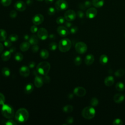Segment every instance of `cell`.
I'll list each match as a JSON object with an SVG mask.
<instances>
[{
	"label": "cell",
	"mask_w": 125,
	"mask_h": 125,
	"mask_svg": "<svg viewBox=\"0 0 125 125\" xmlns=\"http://www.w3.org/2000/svg\"><path fill=\"white\" fill-rule=\"evenodd\" d=\"M45 2L46 3L50 4V3H52L53 2L54 0H45Z\"/></svg>",
	"instance_id": "obj_59"
},
{
	"label": "cell",
	"mask_w": 125,
	"mask_h": 125,
	"mask_svg": "<svg viewBox=\"0 0 125 125\" xmlns=\"http://www.w3.org/2000/svg\"><path fill=\"white\" fill-rule=\"evenodd\" d=\"M1 73L3 76L7 77L10 75V70L8 68L4 67L1 69Z\"/></svg>",
	"instance_id": "obj_29"
},
{
	"label": "cell",
	"mask_w": 125,
	"mask_h": 125,
	"mask_svg": "<svg viewBox=\"0 0 125 125\" xmlns=\"http://www.w3.org/2000/svg\"><path fill=\"white\" fill-rule=\"evenodd\" d=\"M4 45L5 47L9 48L12 46V42L9 40H6L4 41Z\"/></svg>",
	"instance_id": "obj_42"
},
{
	"label": "cell",
	"mask_w": 125,
	"mask_h": 125,
	"mask_svg": "<svg viewBox=\"0 0 125 125\" xmlns=\"http://www.w3.org/2000/svg\"><path fill=\"white\" fill-rule=\"evenodd\" d=\"M76 51L79 54H83L86 52L87 47L86 44L82 42H78L76 43L75 46Z\"/></svg>",
	"instance_id": "obj_6"
},
{
	"label": "cell",
	"mask_w": 125,
	"mask_h": 125,
	"mask_svg": "<svg viewBox=\"0 0 125 125\" xmlns=\"http://www.w3.org/2000/svg\"><path fill=\"white\" fill-rule=\"evenodd\" d=\"M125 99V97L121 94L117 93L113 97V100L115 103L119 104L122 103Z\"/></svg>",
	"instance_id": "obj_18"
},
{
	"label": "cell",
	"mask_w": 125,
	"mask_h": 125,
	"mask_svg": "<svg viewBox=\"0 0 125 125\" xmlns=\"http://www.w3.org/2000/svg\"><path fill=\"white\" fill-rule=\"evenodd\" d=\"M114 79L113 76H107L105 78L104 81L105 85L107 86H111L114 83Z\"/></svg>",
	"instance_id": "obj_19"
},
{
	"label": "cell",
	"mask_w": 125,
	"mask_h": 125,
	"mask_svg": "<svg viewBox=\"0 0 125 125\" xmlns=\"http://www.w3.org/2000/svg\"><path fill=\"white\" fill-rule=\"evenodd\" d=\"M38 1H42V0H37Z\"/></svg>",
	"instance_id": "obj_61"
},
{
	"label": "cell",
	"mask_w": 125,
	"mask_h": 125,
	"mask_svg": "<svg viewBox=\"0 0 125 125\" xmlns=\"http://www.w3.org/2000/svg\"><path fill=\"white\" fill-rule=\"evenodd\" d=\"M115 87L118 91H123L125 89V85L123 83L119 82L116 84Z\"/></svg>",
	"instance_id": "obj_31"
},
{
	"label": "cell",
	"mask_w": 125,
	"mask_h": 125,
	"mask_svg": "<svg viewBox=\"0 0 125 125\" xmlns=\"http://www.w3.org/2000/svg\"><path fill=\"white\" fill-rule=\"evenodd\" d=\"M39 38L38 36L36 35H33L31 37H30L29 39L28 40L29 42L31 45H37L39 42Z\"/></svg>",
	"instance_id": "obj_20"
},
{
	"label": "cell",
	"mask_w": 125,
	"mask_h": 125,
	"mask_svg": "<svg viewBox=\"0 0 125 125\" xmlns=\"http://www.w3.org/2000/svg\"><path fill=\"white\" fill-rule=\"evenodd\" d=\"M37 36L38 38L42 40H45L48 37V33L44 28H40L37 31Z\"/></svg>",
	"instance_id": "obj_9"
},
{
	"label": "cell",
	"mask_w": 125,
	"mask_h": 125,
	"mask_svg": "<svg viewBox=\"0 0 125 125\" xmlns=\"http://www.w3.org/2000/svg\"><path fill=\"white\" fill-rule=\"evenodd\" d=\"M29 115L28 111L26 109L24 108H21L16 111L15 115V118L18 122L24 123L28 120Z\"/></svg>",
	"instance_id": "obj_1"
},
{
	"label": "cell",
	"mask_w": 125,
	"mask_h": 125,
	"mask_svg": "<svg viewBox=\"0 0 125 125\" xmlns=\"http://www.w3.org/2000/svg\"><path fill=\"white\" fill-rule=\"evenodd\" d=\"M16 48L15 47H14V46L11 47V46L10 47H9V51L11 53H12L16 51Z\"/></svg>",
	"instance_id": "obj_54"
},
{
	"label": "cell",
	"mask_w": 125,
	"mask_h": 125,
	"mask_svg": "<svg viewBox=\"0 0 125 125\" xmlns=\"http://www.w3.org/2000/svg\"><path fill=\"white\" fill-rule=\"evenodd\" d=\"M9 16L11 18H15L17 16V13L15 10H12L10 12Z\"/></svg>",
	"instance_id": "obj_45"
},
{
	"label": "cell",
	"mask_w": 125,
	"mask_h": 125,
	"mask_svg": "<svg viewBox=\"0 0 125 125\" xmlns=\"http://www.w3.org/2000/svg\"><path fill=\"white\" fill-rule=\"evenodd\" d=\"M68 98H69V99H72V98H73V95L72 93H70V94H68Z\"/></svg>",
	"instance_id": "obj_60"
},
{
	"label": "cell",
	"mask_w": 125,
	"mask_h": 125,
	"mask_svg": "<svg viewBox=\"0 0 125 125\" xmlns=\"http://www.w3.org/2000/svg\"><path fill=\"white\" fill-rule=\"evenodd\" d=\"M57 31L58 34L61 37L67 36L69 34V32L67 28L63 26H59L57 29Z\"/></svg>",
	"instance_id": "obj_11"
},
{
	"label": "cell",
	"mask_w": 125,
	"mask_h": 125,
	"mask_svg": "<svg viewBox=\"0 0 125 125\" xmlns=\"http://www.w3.org/2000/svg\"><path fill=\"white\" fill-rule=\"evenodd\" d=\"M3 44L0 42V54L1 53H2V52L3 51Z\"/></svg>",
	"instance_id": "obj_57"
},
{
	"label": "cell",
	"mask_w": 125,
	"mask_h": 125,
	"mask_svg": "<svg viewBox=\"0 0 125 125\" xmlns=\"http://www.w3.org/2000/svg\"><path fill=\"white\" fill-rule=\"evenodd\" d=\"M18 36L16 34H11L9 36V39L12 42H16L18 40Z\"/></svg>",
	"instance_id": "obj_37"
},
{
	"label": "cell",
	"mask_w": 125,
	"mask_h": 125,
	"mask_svg": "<svg viewBox=\"0 0 125 125\" xmlns=\"http://www.w3.org/2000/svg\"><path fill=\"white\" fill-rule=\"evenodd\" d=\"M14 7L15 9L20 12L24 11L26 9L25 3L21 0H19L16 2L14 5Z\"/></svg>",
	"instance_id": "obj_14"
},
{
	"label": "cell",
	"mask_w": 125,
	"mask_h": 125,
	"mask_svg": "<svg viewBox=\"0 0 125 125\" xmlns=\"http://www.w3.org/2000/svg\"><path fill=\"white\" fill-rule=\"evenodd\" d=\"M44 20V17L42 15L40 14H37L35 15L32 18V22L33 23L36 25H40L41 24Z\"/></svg>",
	"instance_id": "obj_10"
},
{
	"label": "cell",
	"mask_w": 125,
	"mask_h": 125,
	"mask_svg": "<svg viewBox=\"0 0 125 125\" xmlns=\"http://www.w3.org/2000/svg\"><path fill=\"white\" fill-rule=\"evenodd\" d=\"M74 119L72 117H68L66 119V122L68 124H71L73 122Z\"/></svg>",
	"instance_id": "obj_50"
},
{
	"label": "cell",
	"mask_w": 125,
	"mask_h": 125,
	"mask_svg": "<svg viewBox=\"0 0 125 125\" xmlns=\"http://www.w3.org/2000/svg\"><path fill=\"white\" fill-rule=\"evenodd\" d=\"M5 101V98L4 95L2 93H0V104L2 105L4 104Z\"/></svg>",
	"instance_id": "obj_43"
},
{
	"label": "cell",
	"mask_w": 125,
	"mask_h": 125,
	"mask_svg": "<svg viewBox=\"0 0 125 125\" xmlns=\"http://www.w3.org/2000/svg\"><path fill=\"white\" fill-rule=\"evenodd\" d=\"M7 33L5 30L3 29H0V41L4 42L6 40Z\"/></svg>",
	"instance_id": "obj_27"
},
{
	"label": "cell",
	"mask_w": 125,
	"mask_h": 125,
	"mask_svg": "<svg viewBox=\"0 0 125 125\" xmlns=\"http://www.w3.org/2000/svg\"><path fill=\"white\" fill-rule=\"evenodd\" d=\"M94 61V57L92 54H88L86 56L84 60L85 63L87 65L92 64Z\"/></svg>",
	"instance_id": "obj_17"
},
{
	"label": "cell",
	"mask_w": 125,
	"mask_h": 125,
	"mask_svg": "<svg viewBox=\"0 0 125 125\" xmlns=\"http://www.w3.org/2000/svg\"><path fill=\"white\" fill-rule=\"evenodd\" d=\"M43 78L39 76H36L34 79V85L37 88L41 87L43 84Z\"/></svg>",
	"instance_id": "obj_16"
},
{
	"label": "cell",
	"mask_w": 125,
	"mask_h": 125,
	"mask_svg": "<svg viewBox=\"0 0 125 125\" xmlns=\"http://www.w3.org/2000/svg\"><path fill=\"white\" fill-rule=\"evenodd\" d=\"M90 103L92 106H96L99 104V101L96 98L93 97L90 100Z\"/></svg>",
	"instance_id": "obj_33"
},
{
	"label": "cell",
	"mask_w": 125,
	"mask_h": 125,
	"mask_svg": "<svg viewBox=\"0 0 125 125\" xmlns=\"http://www.w3.org/2000/svg\"><path fill=\"white\" fill-rule=\"evenodd\" d=\"M0 2L4 6H8L12 2V0H1Z\"/></svg>",
	"instance_id": "obj_39"
},
{
	"label": "cell",
	"mask_w": 125,
	"mask_h": 125,
	"mask_svg": "<svg viewBox=\"0 0 125 125\" xmlns=\"http://www.w3.org/2000/svg\"><path fill=\"white\" fill-rule=\"evenodd\" d=\"M34 89V86L32 83H27L24 87V92L25 93L29 94H30Z\"/></svg>",
	"instance_id": "obj_24"
},
{
	"label": "cell",
	"mask_w": 125,
	"mask_h": 125,
	"mask_svg": "<svg viewBox=\"0 0 125 125\" xmlns=\"http://www.w3.org/2000/svg\"><path fill=\"white\" fill-rule=\"evenodd\" d=\"M1 114L3 117L7 119H11L14 116L13 108L7 104H3L1 107Z\"/></svg>",
	"instance_id": "obj_3"
},
{
	"label": "cell",
	"mask_w": 125,
	"mask_h": 125,
	"mask_svg": "<svg viewBox=\"0 0 125 125\" xmlns=\"http://www.w3.org/2000/svg\"><path fill=\"white\" fill-rule=\"evenodd\" d=\"M11 52L9 50L4 51L1 56V60L3 61H7L11 58Z\"/></svg>",
	"instance_id": "obj_21"
},
{
	"label": "cell",
	"mask_w": 125,
	"mask_h": 125,
	"mask_svg": "<svg viewBox=\"0 0 125 125\" xmlns=\"http://www.w3.org/2000/svg\"><path fill=\"white\" fill-rule=\"evenodd\" d=\"M73 107L70 104H68V105H66L64 106H63V111L65 113H70L73 111Z\"/></svg>",
	"instance_id": "obj_30"
},
{
	"label": "cell",
	"mask_w": 125,
	"mask_h": 125,
	"mask_svg": "<svg viewBox=\"0 0 125 125\" xmlns=\"http://www.w3.org/2000/svg\"><path fill=\"white\" fill-rule=\"evenodd\" d=\"M36 68L39 74L47 75L50 69V64L47 62H42L38 63Z\"/></svg>",
	"instance_id": "obj_2"
},
{
	"label": "cell",
	"mask_w": 125,
	"mask_h": 125,
	"mask_svg": "<svg viewBox=\"0 0 125 125\" xmlns=\"http://www.w3.org/2000/svg\"><path fill=\"white\" fill-rule=\"evenodd\" d=\"M35 65H36V63L34 62H31L29 63L28 67L30 68H33L35 66Z\"/></svg>",
	"instance_id": "obj_52"
},
{
	"label": "cell",
	"mask_w": 125,
	"mask_h": 125,
	"mask_svg": "<svg viewBox=\"0 0 125 125\" xmlns=\"http://www.w3.org/2000/svg\"><path fill=\"white\" fill-rule=\"evenodd\" d=\"M14 58L16 61L18 62H21L22 61L23 59V56L21 53L20 52H18L15 54Z\"/></svg>",
	"instance_id": "obj_32"
},
{
	"label": "cell",
	"mask_w": 125,
	"mask_h": 125,
	"mask_svg": "<svg viewBox=\"0 0 125 125\" xmlns=\"http://www.w3.org/2000/svg\"><path fill=\"white\" fill-rule=\"evenodd\" d=\"M125 74V70L123 69H120L115 71L114 74L116 77H121L123 76Z\"/></svg>",
	"instance_id": "obj_34"
},
{
	"label": "cell",
	"mask_w": 125,
	"mask_h": 125,
	"mask_svg": "<svg viewBox=\"0 0 125 125\" xmlns=\"http://www.w3.org/2000/svg\"><path fill=\"white\" fill-rule=\"evenodd\" d=\"M43 81L45 82V83H49L50 82V77L46 75H45V77L43 78Z\"/></svg>",
	"instance_id": "obj_53"
},
{
	"label": "cell",
	"mask_w": 125,
	"mask_h": 125,
	"mask_svg": "<svg viewBox=\"0 0 125 125\" xmlns=\"http://www.w3.org/2000/svg\"><path fill=\"white\" fill-rule=\"evenodd\" d=\"M30 43L27 42H22L20 46V49L23 51H26L28 50V49L30 47Z\"/></svg>",
	"instance_id": "obj_22"
},
{
	"label": "cell",
	"mask_w": 125,
	"mask_h": 125,
	"mask_svg": "<svg viewBox=\"0 0 125 125\" xmlns=\"http://www.w3.org/2000/svg\"><path fill=\"white\" fill-rule=\"evenodd\" d=\"M26 3H27V4H28V5H31L32 4V3H33V1H32V0H27V1H26Z\"/></svg>",
	"instance_id": "obj_58"
},
{
	"label": "cell",
	"mask_w": 125,
	"mask_h": 125,
	"mask_svg": "<svg viewBox=\"0 0 125 125\" xmlns=\"http://www.w3.org/2000/svg\"><path fill=\"white\" fill-rule=\"evenodd\" d=\"M78 30V28L77 26H72L71 27L70 29V32L71 34H75L76 33Z\"/></svg>",
	"instance_id": "obj_44"
},
{
	"label": "cell",
	"mask_w": 125,
	"mask_h": 125,
	"mask_svg": "<svg viewBox=\"0 0 125 125\" xmlns=\"http://www.w3.org/2000/svg\"><path fill=\"white\" fill-rule=\"evenodd\" d=\"M38 30V27L37 26L35 25H33L30 28V31L32 33H36Z\"/></svg>",
	"instance_id": "obj_46"
},
{
	"label": "cell",
	"mask_w": 125,
	"mask_h": 125,
	"mask_svg": "<svg viewBox=\"0 0 125 125\" xmlns=\"http://www.w3.org/2000/svg\"><path fill=\"white\" fill-rule=\"evenodd\" d=\"M112 124L114 125H122L123 124V122L122 120L119 118L115 119L112 123Z\"/></svg>",
	"instance_id": "obj_40"
},
{
	"label": "cell",
	"mask_w": 125,
	"mask_h": 125,
	"mask_svg": "<svg viewBox=\"0 0 125 125\" xmlns=\"http://www.w3.org/2000/svg\"><path fill=\"white\" fill-rule=\"evenodd\" d=\"M49 56V53L48 51L45 49H43L40 52V56L43 59H46L48 58Z\"/></svg>",
	"instance_id": "obj_25"
},
{
	"label": "cell",
	"mask_w": 125,
	"mask_h": 125,
	"mask_svg": "<svg viewBox=\"0 0 125 125\" xmlns=\"http://www.w3.org/2000/svg\"><path fill=\"white\" fill-rule=\"evenodd\" d=\"M65 22V18L63 17L60 16L57 18L56 19V22L58 24H62Z\"/></svg>",
	"instance_id": "obj_38"
},
{
	"label": "cell",
	"mask_w": 125,
	"mask_h": 125,
	"mask_svg": "<svg viewBox=\"0 0 125 125\" xmlns=\"http://www.w3.org/2000/svg\"><path fill=\"white\" fill-rule=\"evenodd\" d=\"M55 6L58 10L63 11L66 9L68 7V3L64 0H58L55 3Z\"/></svg>",
	"instance_id": "obj_7"
},
{
	"label": "cell",
	"mask_w": 125,
	"mask_h": 125,
	"mask_svg": "<svg viewBox=\"0 0 125 125\" xmlns=\"http://www.w3.org/2000/svg\"><path fill=\"white\" fill-rule=\"evenodd\" d=\"M97 14V10L95 8L91 7L88 8L86 11V16L87 18L91 19L96 17Z\"/></svg>",
	"instance_id": "obj_12"
},
{
	"label": "cell",
	"mask_w": 125,
	"mask_h": 125,
	"mask_svg": "<svg viewBox=\"0 0 125 125\" xmlns=\"http://www.w3.org/2000/svg\"><path fill=\"white\" fill-rule=\"evenodd\" d=\"M99 61L101 64H102L103 65L105 64L108 62V57L106 55L103 54L100 56Z\"/></svg>",
	"instance_id": "obj_28"
},
{
	"label": "cell",
	"mask_w": 125,
	"mask_h": 125,
	"mask_svg": "<svg viewBox=\"0 0 125 125\" xmlns=\"http://www.w3.org/2000/svg\"><path fill=\"white\" fill-rule=\"evenodd\" d=\"M74 64L77 65V66H79L80 65L82 62V60L81 59V58L79 56H77L76 57H75V58L74 59Z\"/></svg>",
	"instance_id": "obj_35"
},
{
	"label": "cell",
	"mask_w": 125,
	"mask_h": 125,
	"mask_svg": "<svg viewBox=\"0 0 125 125\" xmlns=\"http://www.w3.org/2000/svg\"><path fill=\"white\" fill-rule=\"evenodd\" d=\"M56 12V10L53 7H50L48 9V10H47V13L49 15H53L55 14Z\"/></svg>",
	"instance_id": "obj_41"
},
{
	"label": "cell",
	"mask_w": 125,
	"mask_h": 125,
	"mask_svg": "<svg viewBox=\"0 0 125 125\" xmlns=\"http://www.w3.org/2000/svg\"><path fill=\"white\" fill-rule=\"evenodd\" d=\"M19 72L20 75L22 77H27L30 74L29 67H28L27 66L23 65L20 68L19 70Z\"/></svg>",
	"instance_id": "obj_15"
},
{
	"label": "cell",
	"mask_w": 125,
	"mask_h": 125,
	"mask_svg": "<svg viewBox=\"0 0 125 125\" xmlns=\"http://www.w3.org/2000/svg\"><path fill=\"white\" fill-rule=\"evenodd\" d=\"M73 92H74V94L76 96L79 97H82L85 95L86 90L83 87L79 86V87H76L74 89Z\"/></svg>",
	"instance_id": "obj_13"
},
{
	"label": "cell",
	"mask_w": 125,
	"mask_h": 125,
	"mask_svg": "<svg viewBox=\"0 0 125 125\" xmlns=\"http://www.w3.org/2000/svg\"><path fill=\"white\" fill-rule=\"evenodd\" d=\"M76 15H77V16L80 18V19H82L84 17V13L83 12H82V11H78L77 12V14Z\"/></svg>",
	"instance_id": "obj_49"
},
{
	"label": "cell",
	"mask_w": 125,
	"mask_h": 125,
	"mask_svg": "<svg viewBox=\"0 0 125 125\" xmlns=\"http://www.w3.org/2000/svg\"><path fill=\"white\" fill-rule=\"evenodd\" d=\"M96 111L94 107L92 106H87L84 108L82 112L83 117L86 119H91L93 118L95 115Z\"/></svg>",
	"instance_id": "obj_5"
},
{
	"label": "cell",
	"mask_w": 125,
	"mask_h": 125,
	"mask_svg": "<svg viewBox=\"0 0 125 125\" xmlns=\"http://www.w3.org/2000/svg\"><path fill=\"white\" fill-rule=\"evenodd\" d=\"M29 38H30V37H29V36L28 34H25V35H24V37H23V39H24V40H25V41H28V40H29Z\"/></svg>",
	"instance_id": "obj_56"
},
{
	"label": "cell",
	"mask_w": 125,
	"mask_h": 125,
	"mask_svg": "<svg viewBox=\"0 0 125 125\" xmlns=\"http://www.w3.org/2000/svg\"><path fill=\"white\" fill-rule=\"evenodd\" d=\"M32 51L34 53H36V52H37L39 50V47L38 45H34L32 47Z\"/></svg>",
	"instance_id": "obj_48"
},
{
	"label": "cell",
	"mask_w": 125,
	"mask_h": 125,
	"mask_svg": "<svg viewBox=\"0 0 125 125\" xmlns=\"http://www.w3.org/2000/svg\"><path fill=\"white\" fill-rule=\"evenodd\" d=\"M92 4L91 3V2L90 1L88 0H86L83 3L80 4L79 7L81 9H83L84 10L85 9L89 7Z\"/></svg>",
	"instance_id": "obj_26"
},
{
	"label": "cell",
	"mask_w": 125,
	"mask_h": 125,
	"mask_svg": "<svg viewBox=\"0 0 125 125\" xmlns=\"http://www.w3.org/2000/svg\"><path fill=\"white\" fill-rule=\"evenodd\" d=\"M65 19L67 21H73L76 17V14L75 12L71 9L67 10L64 15Z\"/></svg>",
	"instance_id": "obj_8"
},
{
	"label": "cell",
	"mask_w": 125,
	"mask_h": 125,
	"mask_svg": "<svg viewBox=\"0 0 125 125\" xmlns=\"http://www.w3.org/2000/svg\"><path fill=\"white\" fill-rule=\"evenodd\" d=\"M64 25H65V26L67 28H70L72 26V24L70 22H69V21H67L64 22Z\"/></svg>",
	"instance_id": "obj_51"
},
{
	"label": "cell",
	"mask_w": 125,
	"mask_h": 125,
	"mask_svg": "<svg viewBox=\"0 0 125 125\" xmlns=\"http://www.w3.org/2000/svg\"><path fill=\"white\" fill-rule=\"evenodd\" d=\"M5 124L6 125H16L17 123L12 120H9L5 122Z\"/></svg>",
	"instance_id": "obj_47"
},
{
	"label": "cell",
	"mask_w": 125,
	"mask_h": 125,
	"mask_svg": "<svg viewBox=\"0 0 125 125\" xmlns=\"http://www.w3.org/2000/svg\"><path fill=\"white\" fill-rule=\"evenodd\" d=\"M72 46V42L68 39H62L60 41L59 43V49L62 52L68 51Z\"/></svg>",
	"instance_id": "obj_4"
},
{
	"label": "cell",
	"mask_w": 125,
	"mask_h": 125,
	"mask_svg": "<svg viewBox=\"0 0 125 125\" xmlns=\"http://www.w3.org/2000/svg\"><path fill=\"white\" fill-rule=\"evenodd\" d=\"M49 37L50 39L51 40H54L55 38H56V36L55 34H51L49 36Z\"/></svg>",
	"instance_id": "obj_55"
},
{
	"label": "cell",
	"mask_w": 125,
	"mask_h": 125,
	"mask_svg": "<svg viewBox=\"0 0 125 125\" xmlns=\"http://www.w3.org/2000/svg\"><path fill=\"white\" fill-rule=\"evenodd\" d=\"M92 5L96 8H100L104 4V0H93Z\"/></svg>",
	"instance_id": "obj_23"
},
{
	"label": "cell",
	"mask_w": 125,
	"mask_h": 125,
	"mask_svg": "<svg viewBox=\"0 0 125 125\" xmlns=\"http://www.w3.org/2000/svg\"><path fill=\"white\" fill-rule=\"evenodd\" d=\"M57 48V44L55 42H51L49 44V49L51 51H55Z\"/></svg>",
	"instance_id": "obj_36"
}]
</instances>
